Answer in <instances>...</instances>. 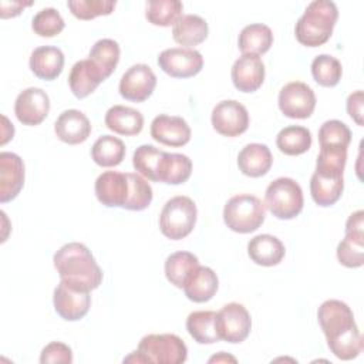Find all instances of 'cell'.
Listing matches in <instances>:
<instances>
[{
    "label": "cell",
    "instance_id": "cell-6",
    "mask_svg": "<svg viewBox=\"0 0 364 364\" xmlns=\"http://www.w3.org/2000/svg\"><path fill=\"white\" fill-rule=\"evenodd\" d=\"M198 209L195 202L183 195L166 200L159 215V229L171 240L186 237L195 228Z\"/></svg>",
    "mask_w": 364,
    "mask_h": 364
},
{
    "label": "cell",
    "instance_id": "cell-7",
    "mask_svg": "<svg viewBox=\"0 0 364 364\" xmlns=\"http://www.w3.org/2000/svg\"><path fill=\"white\" fill-rule=\"evenodd\" d=\"M303 203V191L291 178H277L266 188L264 208L277 219L296 218L301 212Z\"/></svg>",
    "mask_w": 364,
    "mask_h": 364
},
{
    "label": "cell",
    "instance_id": "cell-8",
    "mask_svg": "<svg viewBox=\"0 0 364 364\" xmlns=\"http://www.w3.org/2000/svg\"><path fill=\"white\" fill-rule=\"evenodd\" d=\"M250 314L240 303H228L216 313V330L220 340L230 344L242 343L250 334Z\"/></svg>",
    "mask_w": 364,
    "mask_h": 364
},
{
    "label": "cell",
    "instance_id": "cell-45",
    "mask_svg": "<svg viewBox=\"0 0 364 364\" xmlns=\"http://www.w3.org/2000/svg\"><path fill=\"white\" fill-rule=\"evenodd\" d=\"M33 1H0V17L1 18H9V17H16L21 13L24 7L31 6Z\"/></svg>",
    "mask_w": 364,
    "mask_h": 364
},
{
    "label": "cell",
    "instance_id": "cell-13",
    "mask_svg": "<svg viewBox=\"0 0 364 364\" xmlns=\"http://www.w3.org/2000/svg\"><path fill=\"white\" fill-rule=\"evenodd\" d=\"M343 172L344 171L340 169L316 165V171L310 179V193L318 206H331L341 198L344 189Z\"/></svg>",
    "mask_w": 364,
    "mask_h": 364
},
{
    "label": "cell",
    "instance_id": "cell-35",
    "mask_svg": "<svg viewBox=\"0 0 364 364\" xmlns=\"http://www.w3.org/2000/svg\"><path fill=\"white\" fill-rule=\"evenodd\" d=\"M183 4L178 0H151L146 3V20L159 27H169L182 16Z\"/></svg>",
    "mask_w": 364,
    "mask_h": 364
},
{
    "label": "cell",
    "instance_id": "cell-16",
    "mask_svg": "<svg viewBox=\"0 0 364 364\" xmlns=\"http://www.w3.org/2000/svg\"><path fill=\"white\" fill-rule=\"evenodd\" d=\"M54 310L67 321H77L82 318L91 306L90 291L77 290L60 280L53 294Z\"/></svg>",
    "mask_w": 364,
    "mask_h": 364
},
{
    "label": "cell",
    "instance_id": "cell-17",
    "mask_svg": "<svg viewBox=\"0 0 364 364\" xmlns=\"http://www.w3.org/2000/svg\"><path fill=\"white\" fill-rule=\"evenodd\" d=\"M191 128L188 122L178 115L161 114L151 122V136L168 146H183L191 141Z\"/></svg>",
    "mask_w": 364,
    "mask_h": 364
},
{
    "label": "cell",
    "instance_id": "cell-21",
    "mask_svg": "<svg viewBox=\"0 0 364 364\" xmlns=\"http://www.w3.org/2000/svg\"><path fill=\"white\" fill-rule=\"evenodd\" d=\"M28 65L36 77L53 81L64 68V54L58 47L41 46L31 53Z\"/></svg>",
    "mask_w": 364,
    "mask_h": 364
},
{
    "label": "cell",
    "instance_id": "cell-30",
    "mask_svg": "<svg viewBox=\"0 0 364 364\" xmlns=\"http://www.w3.org/2000/svg\"><path fill=\"white\" fill-rule=\"evenodd\" d=\"M186 330L199 344H213L220 341L216 330V311H192L186 318Z\"/></svg>",
    "mask_w": 364,
    "mask_h": 364
},
{
    "label": "cell",
    "instance_id": "cell-1",
    "mask_svg": "<svg viewBox=\"0 0 364 364\" xmlns=\"http://www.w3.org/2000/svg\"><path fill=\"white\" fill-rule=\"evenodd\" d=\"M317 320L337 358L353 360L363 351V337L348 304L336 299L326 300L317 310Z\"/></svg>",
    "mask_w": 364,
    "mask_h": 364
},
{
    "label": "cell",
    "instance_id": "cell-28",
    "mask_svg": "<svg viewBox=\"0 0 364 364\" xmlns=\"http://www.w3.org/2000/svg\"><path fill=\"white\" fill-rule=\"evenodd\" d=\"M208 33L209 27L206 20L198 14H182L172 27L173 40L186 48L205 41Z\"/></svg>",
    "mask_w": 364,
    "mask_h": 364
},
{
    "label": "cell",
    "instance_id": "cell-26",
    "mask_svg": "<svg viewBox=\"0 0 364 364\" xmlns=\"http://www.w3.org/2000/svg\"><path fill=\"white\" fill-rule=\"evenodd\" d=\"M105 81L101 75V73L97 70V67L92 64L90 58L77 61L68 75V85L71 92L82 100L88 97L91 92L95 91V88Z\"/></svg>",
    "mask_w": 364,
    "mask_h": 364
},
{
    "label": "cell",
    "instance_id": "cell-29",
    "mask_svg": "<svg viewBox=\"0 0 364 364\" xmlns=\"http://www.w3.org/2000/svg\"><path fill=\"white\" fill-rule=\"evenodd\" d=\"M273 44V33L269 26L253 23L242 28L237 40V47L242 54L260 55L269 51Z\"/></svg>",
    "mask_w": 364,
    "mask_h": 364
},
{
    "label": "cell",
    "instance_id": "cell-15",
    "mask_svg": "<svg viewBox=\"0 0 364 364\" xmlns=\"http://www.w3.org/2000/svg\"><path fill=\"white\" fill-rule=\"evenodd\" d=\"M50 112V98L47 92L37 87L23 90L14 102V114L23 125L34 127L41 124Z\"/></svg>",
    "mask_w": 364,
    "mask_h": 364
},
{
    "label": "cell",
    "instance_id": "cell-32",
    "mask_svg": "<svg viewBox=\"0 0 364 364\" xmlns=\"http://www.w3.org/2000/svg\"><path fill=\"white\" fill-rule=\"evenodd\" d=\"M199 266L198 257L191 252H175L165 260V276L171 284L183 289L191 273Z\"/></svg>",
    "mask_w": 364,
    "mask_h": 364
},
{
    "label": "cell",
    "instance_id": "cell-25",
    "mask_svg": "<svg viewBox=\"0 0 364 364\" xmlns=\"http://www.w3.org/2000/svg\"><path fill=\"white\" fill-rule=\"evenodd\" d=\"M218 287L219 280L216 273L210 267L199 264L185 282L183 291L191 301L205 303L216 294Z\"/></svg>",
    "mask_w": 364,
    "mask_h": 364
},
{
    "label": "cell",
    "instance_id": "cell-38",
    "mask_svg": "<svg viewBox=\"0 0 364 364\" xmlns=\"http://www.w3.org/2000/svg\"><path fill=\"white\" fill-rule=\"evenodd\" d=\"M318 142L320 148H347L351 142V131L338 119L326 121L318 129Z\"/></svg>",
    "mask_w": 364,
    "mask_h": 364
},
{
    "label": "cell",
    "instance_id": "cell-2",
    "mask_svg": "<svg viewBox=\"0 0 364 364\" xmlns=\"http://www.w3.org/2000/svg\"><path fill=\"white\" fill-rule=\"evenodd\" d=\"M53 262L61 282L77 290L91 291L102 282V270L82 243H65L55 252Z\"/></svg>",
    "mask_w": 364,
    "mask_h": 364
},
{
    "label": "cell",
    "instance_id": "cell-48",
    "mask_svg": "<svg viewBox=\"0 0 364 364\" xmlns=\"http://www.w3.org/2000/svg\"><path fill=\"white\" fill-rule=\"evenodd\" d=\"M213 361H216V363H219V361H236L235 360V357H230V355H225L223 354V351H220V354L219 355H215V357H212L210 360H209V363H213Z\"/></svg>",
    "mask_w": 364,
    "mask_h": 364
},
{
    "label": "cell",
    "instance_id": "cell-42",
    "mask_svg": "<svg viewBox=\"0 0 364 364\" xmlns=\"http://www.w3.org/2000/svg\"><path fill=\"white\" fill-rule=\"evenodd\" d=\"M128 178H129V183H131V195H129V200H128L125 209H128V210L146 209L151 205L152 196H154L151 185L139 173L128 172Z\"/></svg>",
    "mask_w": 364,
    "mask_h": 364
},
{
    "label": "cell",
    "instance_id": "cell-24",
    "mask_svg": "<svg viewBox=\"0 0 364 364\" xmlns=\"http://www.w3.org/2000/svg\"><path fill=\"white\" fill-rule=\"evenodd\" d=\"M192 173V161L183 154L162 151L158 168L156 182L168 185H179L189 179Z\"/></svg>",
    "mask_w": 364,
    "mask_h": 364
},
{
    "label": "cell",
    "instance_id": "cell-9",
    "mask_svg": "<svg viewBox=\"0 0 364 364\" xmlns=\"http://www.w3.org/2000/svg\"><path fill=\"white\" fill-rule=\"evenodd\" d=\"M277 102L280 111L286 117L306 119L316 108V94L307 84L301 81H291L280 90Z\"/></svg>",
    "mask_w": 364,
    "mask_h": 364
},
{
    "label": "cell",
    "instance_id": "cell-39",
    "mask_svg": "<svg viewBox=\"0 0 364 364\" xmlns=\"http://www.w3.org/2000/svg\"><path fill=\"white\" fill-rule=\"evenodd\" d=\"M117 6L115 0H68L67 7L80 20H92L98 16H108Z\"/></svg>",
    "mask_w": 364,
    "mask_h": 364
},
{
    "label": "cell",
    "instance_id": "cell-10",
    "mask_svg": "<svg viewBox=\"0 0 364 364\" xmlns=\"http://www.w3.org/2000/svg\"><path fill=\"white\" fill-rule=\"evenodd\" d=\"M158 65L165 74L173 78H189L202 70L203 57L193 48L172 47L158 55Z\"/></svg>",
    "mask_w": 364,
    "mask_h": 364
},
{
    "label": "cell",
    "instance_id": "cell-27",
    "mask_svg": "<svg viewBox=\"0 0 364 364\" xmlns=\"http://www.w3.org/2000/svg\"><path fill=\"white\" fill-rule=\"evenodd\" d=\"M105 125L108 129L119 135H138L144 128V115L131 107L114 105L105 114Z\"/></svg>",
    "mask_w": 364,
    "mask_h": 364
},
{
    "label": "cell",
    "instance_id": "cell-47",
    "mask_svg": "<svg viewBox=\"0 0 364 364\" xmlns=\"http://www.w3.org/2000/svg\"><path fill=\"white\" fill-rule=\"evenodd\" d=\"M1 119H3V131H1V141H0V144L4 145L9 139L13 138L14 134H11V132H14V127H13V124L9 122L6 115H1Z\"/></svg>",
    "mask_w": 364,
    "mask_h": 364
},
{
    "label": "cell",
    "instance_id": "cell-34",
    "mask_svg": "<svg viewBox=\"0 0 364 364\" xmlns=\"http://www.w3.org/2000/svg\"><path fill=\"white\" fill-rule=\"evenodd\" d=\"M276 145L284 155H301L311 146V132L306 127L289 125L277 134Z\"/></svg>",
    "mask_w": 364,
    "mask_h": 364
},
{
    "label": "cell",
    "instance_id": "cell-3",
    "mask_svg": "<svg viewBox=\"0 0 364 364\" xmlns=\"http://www.w3.org/2000/svg\"><path fill=\"white\" fill-rule=\"evenodd\" d=\"M338 18L337 6L330 0L311 1L296 23L294 34L300 44L318 47L328 41Z\"/></svg>",
    "mask_w": 364,
    "mask_h": 364
},
{
    "label": "cell",
    "instance_id": "cell-14",
    "mask_svg": "<svg viewBox=\"0 0 364 364\" xmlns=\"http://www.w3.org/2000/svg\"><path fill=\"white\" fill-rule=\"evenodd\" d=\"M156 87V75L146 64L129 67L119 80V94L122 98L134 102L148 100Z\"/></svg>",
    "mask_w": 364,
    "mask_h": 364
},
{
    "label": "cell",
    "instance_id": "cell-31",
    "mask_svg": "<svg viewBox=\"0 0 364 364\" xmlns=\"http://www.w3.org/2000/svg\"><path fill=\"white\" fill-rule=\"evenodd\" d=\"M119 44L112 38H101L94 43L90 50L88 58L101 73L102 78L107 80L118 65L119 61Z\"/></svg>",
    "mask_w": 364,
    "mask_h": 364
},
{
    "label": "cell",
    "instance_id": "cell-44",
    "mask_svg": "<svg viewBox=\"0 0 364 364\" xmlns=\"http://www.w3.org/2000/svg\"><path fill=\"white\" fill-rule=\"evenodd\" d=\"M363 105H364V95L361 90H357L354 92H351L347 97V112L348 115L357 122V125L363 127Z\"/></svg>",
    "mask_w": 364,
    "mask_h": 364
},
{
    "label": "cell",
    "instance_id": "cell-36",
    "mask_svg": "<svg viewBox=\"0 0 364 364\" xmlns=\"http://www.w3.org/2000/svg\"><path fill=\"white\" fill-rule=\"evenodd\" d=\"M311 75L321 87H334L343 75L341 63L328 54L317 55L311 63Z\"/></svg>",
    "mask_w": 364,
    "mask_h": 364
},
{
    "label": "cell",
    "instance_id": "cell-19",
    "mask_svg": "<svg viewBox=\"0 0 364 364\" xmlns=\"http://www.w3.org/2000/svg\"><path fill=\"white\" fill-rule=\"evenodd\" d=\"M24 185V164L14 152L0 154V202L13 200Z\"/></svg>",
    "mask_w": 364,
    "mask_h": 364
},
{
    "label": "cell",
    "instance_id": "cell-40",
    "mask_svg": "<svg viewBox=\"0 0 364 364\" xmlns=\"http://www.w3.org/2000/svg\"><path fill=\"white\" fill-rule=\"evenodd\" d=\"M161 154L162 151L155 148L154 145H139L132 155V165L135 171L148 181L156 182V168Z\"/></svg>",
    "mask_w": 364,
    "mask_h": 364
},
{
    "label": "cell",
    "instance_id": "cell-22",
    "mask_svg": "<svg viewBox=\"0 0 364 364\" xmlns=\"http://www.w3.org/2000/svg\"><path fill=\"white\" fill-rule=\"evenodd\" d=\"M273 164V155L264 144H247L237 155V166L240 172L250 178L266 175Z\"/></svg>",
    "mask_w": 364,
    "mask_h": 364
},
{
    "label": "cell",
    "instance_id": "cell-23",
    "mask_svg": "<svg viewBox=\"0 0 364 364\" xmlns=\"http://www.w3.org/2000/svg\"><path fill=\"white\" fill-rule=\"evenodd\" d=\"M286 249L280 239L273 235H257L247 243V255L252 262L260 266H276L284 257Z\"/></svg>",
    "mask_w": 364,
    "mask_h": 364
},
{
    "label": "cell",
    "instance_id": "cell-41",
    "mask_svg": "<svg viewBox=\"0 0 364 364\" xmlns=\"http://www.w3.org/2000/svg\"><path fill=\"white\" fill-rule=\"evenodd\" d=\"M65 27L64 18L54 7L41 9L31 20V28L40 37H54Z\"/></svg>",
    "mask_w": 364,
    "mask_h": 364
},
{
    "label": "cell",
    "instance_id": "cell-12",
    "mask_svg": "<svg viewBox=\"0 0 364 364\" xmlns=\"http://www.w3.org/2000/svg\"><path fill=\"white\" fill-rule=\"evenodd\" d=\"M95 196L107 208L127 206L131 195L128 173L118 171H105L95 181Z\"/></svg>",
    "mask_w": 364,
    "mask_h": 364
},
{
    "label": "cell",
    "instance_id": "cell-20",
    "mask_svg": "<svg viewBox=\"0 0 364 364\" xmlns=\"http://www.w3.org/2000/svg\"><path fill=\"white\" fill-rule=\"evenodd\" d=\"M57 138L68 145H77L88 139L91 124L87 115L78 109L63 111L54 122Z\"/></svg>",
    "mask_w": 364,
    "mask_h": 364
},
{
    "label": "cell",
    "instance_id": "cell-18",
    "mask_svg": "<svg viewBox=\"0 0 364 364\" xmlns=\"http://www.w3.org/2000/svg\"><path fill=\"white\" fill-rule=\"evenodd\" d=\"M233 85L242 92H255L264 81V64L259 55L242 54L232 65Z\"/></svg>",
    "mask_w": 364,
    "mask_h": 364
},
{
    "label": "cell",
    "instance_id": "cell-43",
    "mask_svg": "<svg viewBox=\"0 0 364 364\" xmlns=\"http://www.w3.org/2000/svg\"><path fill=\"white\" fill-rule=\"evenodd\" d=\"M40 363L41 364H55V363L70 364L73 363V351L67 344L61 341H53L41 350Z\"/></svg>",
    "mask_w": 364,
    "mask_h": 364
},
{
    "label": "cell",
    "instance_id": "cell-46",
    "mask_svg": "<svg viewBox=\"0 0 364 364\" xmlns=\"http://www.w3.org/2000/svg\"><path fill=\"white\" fill-rule=\"evenodd\" d=\"M364 212L360 209L351 213L346 222V233H364Z\"/></svg>",
    "mask_w": 364,
    "mask_h": 364
},
{
    "label": "cell",
    "instance_id": "cell-33",
    "mask_svg": "<svg viewBox=\"0 0 364 364\" xmlns=\"http://www.w3.org/2000/svg\"><path fill=\"white\" fill-rule=\"evenodd\" d=\"M124 156H125V145L119 138L114 135L100 136L91 148L92 161L97 165L104 168H112L119 165Z\"/></svg>",
    "mask_w": 364,
    "mask_h": 364
},
{
    "label": "cell",
    "instance_id": "cell-5",
    "mask_svg": "<svg viewBox=\"0 0 364 364\" xmlns=\"http://www.w3.org/2000/svg\"><path fill=\"white\" fill-rule=\"evenodd\" d=\"M223 220L233 232H255L264 222V203L250 193L235 195L225 203Z\"/></svg>",
    "mask_w": 364,
    "mask_h": 364
},
{
    "label": "cell",
    "instance_id": "cell-4",
    "mask_svg": "<svg viewBox=\"0 0 364 364\" xmlns=\"http://www.w3.org/2000/svg\"><path fill=\"white\" fill-rule=\"evenodd\" d=\"M188 358V347L176 334L144 336L138 348L124 358V363L182 364Z\"/></svg>",
    "mask_w": 364,
    "mask_h": 364
},
{
    "label": "cell",
    "instance_id": "cell-37",
    "mask_svg": "<svg viewBox=\"0 0 364 364\" xmlns=\"http://www.w3.org/2000/svg\"><path fill=\"white\" fill-rule=\"evenodd\" d=\"M338 262L350 269L364 264V233H346L337 246Z\"/></svg>",
    "mask_w": 364,
    "mask_h": 364
},
{
    "label": "cell",
    "instance_id": "cell-11",
    "mask_svg": "<svg viewBox=\"0 0 364 364\" xmlns=\"http://www.w3.org/2000/svg\"><path fill=\"white\" fill-rule=\"evenodd\" d=\"M210 121L218 134L237 136L249 128V112L239 101L225 100L213 107Z\"/></svg>",
    "mask_w": 364,
    "mask_h": 364
}]
</instances>
